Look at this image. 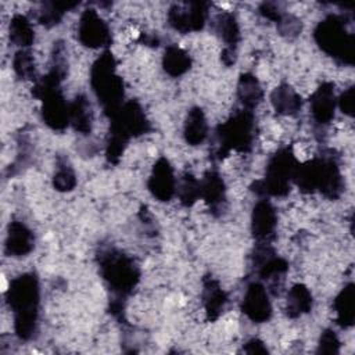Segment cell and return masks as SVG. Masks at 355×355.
Listing matches in <instances>:
<instances>
[{
  "label": "cell",
  "mask_w": 355,
  "mask_h": 355,
  "mask_svg": "<svg viewBox=\"0 0 355 355\" xmlns=\"http://www.w3.org/2000/svg\"><path fill=\"white\" fill-rule=\"evenodd\" d=\"M294 178L302 190L318 189L326 197L336 198L341 193V175L333 158L313 159L304 166H298Z\"/></svg>",
  "instance_id": "6da1fadb"
},
{
  "label": "cell",
  "mask_w": 355,
  "mask_h": 355,
  "mask_svg": "<svg viewBox=\"0 0 355 355\" xmlns=\"http://www.w3.org/2000/svg\"><path fill=\"white\" fill-rule=\"evenodd\" d=\"M315 39L322 50L340 62L348 65L354 62V35L347 31L343 17L330 15L323 19L315 31Z\"/></svg>",
  "instance_id": "7a4b0ae2"
},
{
  "label": "cell",
  "mask_w": 355,
  "mask_h": 355,
  "mask_svg": "<svg viewBox=\"0 0 355 355\" xmlns=\"http://www.w3.org/2000/svg\"><path fill=\"white\" fill-rule=\"evenodd\" d=\"M92 85L105 111L111 112V115L115 114L119 110L123 89L122 80L115 75V64L110 53H104L93 65Z\"/></svg>",
  "instance_id": "3957f363"
},
{
  "label": "cell",
  "mask_w": 355,
  "mask_h": 355,
  "mask_svg": "<svg viewBox=\"0 0 355 355\" xmlns=\"http://www.w3.org/2000/svg\"><path fill=\"white\" fill-rule=\"evenodd\" d=\"M37 284L32 276H24L17 280L11 288V304L17 313V330L24 338H28L36 322Z\"/></svg>",
  "instance_id": "277c9868"
},
{
  "label": "cell",
  "mask_w": 355,
  "mask_h": 355,
  "mask_svg": "<svg viewBox=\"0 0 355 355\" xmlns=\"http://www.w3.org/2000/svg\"><path fill=\"white\" fill-rule=\"evenodd\" d=\"M101 268L104 277L110 282L114 290L119 293H129L137 279L139 273L133 262L122 254L107 252L101 258Z\"/></svg>",
  "instance_id": "5b68a950"
},
{
  "label": "cell",
  "mask_w": 355,
  "mask_h": 355,
  "mask_svg": "<svg viewBox=\"0 0 355 355\" xmlns=\"http://www.w3.org/2000/svg\"><path fill=\"white\" fill-rule=\"evenodd\" d=\"M297 171L294 155L288 150L279 151L269 162L262 184V191L273 196H284L288 191V180Z\"/></svg>",
  "instance_id": "8992f818"
},
{
  "label": "cell",
  "mask_w": 355,
  "mask_h": 355,
  "mask_svg": "<svg viewBox=\"0 0 355 355\" xmlns=\"http://www.w3.org/2000/svg\"><path fill=\"white\" fill-rule=\"evenodd\" d=\"M252 118L248 112L237 114L233 119L219 128L220 146L223 150H248L251 146Z\"/></svg>",
  "instance_id": "52a82bcc"
},
{
  "label": "cell",
  "mask_w": 355,
  "mask_h": 355,
  "mask_svg": "<svg viewBox=\"0 0 355 355\" xmlns=\"http://www.w3.org/2000/svg\"><path fill=\"white\" fill-rule=\"evenodd\" d=\"M79 39L85 46L89 47L107 46L110 42L108 28L94 10H87L82 15L79 25Z\"/></svg>",
  "instance_id": "ba28073f"
},
{
  "label": "cell",
  "mask_w": 355,
  "mask_h": 355,
  "mask_svg": "<svg viewBox=\"0 0 355 355\" xmlns=\"http://www.w3.org/2000/svg\"><path fill=\"white\" fill-rule=\"evenodd\" d=\"M243 311L254 322H265L269 319L272 308L266 290L261 284L254 283L248 287L243 301Z\"/></svg>",
  "instance_id": "9c48e42d"
},
{
  "label": "cell",
  "mask_w": 355,
  "mask_h": 355,
  "mask_svg": "<svg viewBox=\"0 0 355 355\" xmlns=\"http://www.w3.org/2000/svg\"><path fill=\"white\" fill-rule=\"evenodd\" d=\"M334 86L331 83H323L311 97V111L315 121L320 125L329 123L334 116L336 97Z\"/></svg>",
  "instance_id": "30bf717a"
},
{
  "label": "cell",
  "mask_w": 355,
  "mask_h": 355,
  "mask_svg": "<svg viewBox=\"0 0 355 355\" xmlns=\"http://www.w3.org/2000/svg\"><path fill=\"white\" fill-rule=\"evenodd\" d=\"M204 19H205V8H204V4L201 3L191 4L190 10L187 8L180 10L179 7H175L169 12L171 25L180 32L200 29L204 24Z\"/></svg>",
  "instance_id": "8fae6325"
},
{
  "label": "cell",
  "mask_w": 355,
  "mask_h": 355,
  "mask_svg": "<svg viewBox=\"0 0 355 355\" xmlns=\"http://www.w3.org/2000/svg\"><path fill=\"white\" fill-rule=\"evenodd\" d=\"M148 187L153 191V194L162 201L169 200L175 193V179L172 168L166 159H159L157 162Z\"/></svg>",
  "instance_id": "7c38bea8"
},
{
  "label": "cell",
  "mask_w": 355,
  "mask_h": 355,
  "mask_svg": "<svg viewBox=\"0 0 355 355\" xmlns=\"http://www.w3.org/2000/svg\"><path fill=\"white\" fill-rule=\"evenodd\" d=\"M276 225V214L269 202L261 201L254 208L252 214V232L257 239L265 240L272 236Z\"/></svg>",
  "instance_id": "4fadbf2b"
},
{
  "label": "cell",
  "mask_w": 355,
  "mask_h": 355,
  "mask_svg": "<svg viewBox=\"0 0 355 355\" xmlns=\"http://www.w3.org/2000/svg\"><path fill=\"white\" fill-rule=\"evenodd\" d=\"M334 309L337 312V323L343 327H351L355 320L354 284L348 283L334 300Z\"/></svg>",
  "instance_id": "5bb4252c"
},
{
  "label": "cell",
  "mask_w": 355,
  "mask_h": 355,
  "mask_svg": "<svg viewBox=\"0 0 355 355\" xmlns=\"http://www.w3.org/2000/svg\"><path fill=\"white\" fill-rule=\"evenodd\" d=\"M272 103L277 112L280 114H295L301 107L300 96L287 85L277 87L272 94Z\"/></svg>",
  "instance_id": "9a60e30c"
},
{
  "label": "cell",
  "mask_w": 355,
  "mask_h": 355,
  "mask_svg": "<svg viewBox=\"0 0 355 355\" xmlns=\"http://www.w3.org/2000/svg\"><path fill=\"white\" fill-rule=\"evenodd\" d=\"M92 107L86 97L79 96L75 98L73 104L69 108V119L75 128L83 133L90 132L92 128Z\"/></svg>",
  "instance_id": "2e32d148"
},
{
  "label": "cell",
  "mask_w": 355,
  "mask_h": 355,
  "mask_svg": "<svg viewBox=\"0 0 355 355\" xmlns=\"http://www.w3.org/2000/svg\"><path fill=\"white\" fill-rule=\"evenodd\" d=\"M184 135H186V140L193 146L201 143L205 139L207 122H205V118H204V114L201 110L194 108L189 112L186 128H184Z\"/></svg>",
  "instance_id": "e0dca14e"
},
{
  "label": "cell",
  "mask_w": 355,
  "mask_h": 355,
  "mask_svg": "<svg viewBox=\"0 0 355 355\" xmlns=\"http://www.w3.org/2000/svg\"><path fill=\"white\" fill-rule=\"evenodd\" d=\"M312 306V297L306 287L295 286L290 290L287 295V312L290 316L295 318L304 312H308Z\"/></svg>",
  "instance_id": "ac0fdd59"
},
{
  "label": "cell",
  "mask_w": 355,
  "mask_h": 355,
  "mask_svg": "<svg viewBox=\"0 0 355 355\" xmlns=\"http://www.w3.org/2000/svg\"><path fill=\"white\" fill-rule=\"evenodd\" d=\"M164 68L172 76L182 75L190 68V58L182 49L176 46L168 47L164 55Z\"/></svg>",
  "instance_id": "d6986e66"
},
{
  "label": "cell",
  "mask_w": 355,
  "mask_h": 355,
  "mask_svg": "<svg viewBox=\"0 0 355 355\" xmlns=\"http://www.w3.org/2000/svg\"><path fill=\"white\" fill-rule=\"evenodd\" d=\"M223 182L216 173H208L204 183L200 184V196L205 198L212 207L223 201Z\"/></svg>",
  "instance_id": "ffe728a7"
},
{
  "label": "cell",
  "mask_w": 355,
  "mask_h": 355,
  "mask_svg": "<svg viewBox=\"0 0 355 355\" xmlns=\"http://www.w3.org/2000/svg\"><path fill=\"white\" fill-rule=\"evenodd\" d=\"M239 97L241 98L245 107H254L259 103L262 97V92L254 76L251 75L241 76L239 83Z\"/></svg>",
  "instance_id": "44dd1931"
},
{
  "label": "cell",
  "mask_w": 355,
  "mask_h": 355,
  "mask_svg": "<svg viewBox=\"0 0 355 355\" xmlns=\"http://www.w3.org/2000/svg\"><path fill=\"white\" fill-rule=\"evenodd\" d=\"M204 298H205L204 302H205L207 313L209 315V318H216L219 312L223 309V305L226 302V297L223 291L214 282H209L205 286Z\"/></svg>",
  "instance_id": "7402d4cb"
},
{
  "label": "cell",
  "mask_w": 355,
  "mask_h": 355,
  "mask_svg": "<svg viewBox=\"0 0 355 355\" xmlns=\"http://www.w3.org/2000/svg\"><path fill=\"white\" fill-rule=\"evenodd\" d=\"M218 32L220 33L222 39L230 46L227 51H233V46H236L239 39V29L234 21V17L230 14H223L218 18Z\"/></svg>",
  "instance_id": "603a6c76"
},
{
  "label": "cell",
  "mask_w": 355,
  "mask_h": 355,
  "mask_svg": "<svg viewBox=\"0 0 355 355\" xmlns=\"http://www.w3.org/2000/svg\"><path fill=\"white\" fill-rule=\"evenodd\" d=\"M11 251L17 254H25L32 247L31 232L22 225H14L11 229Z\"/></svg>",
  "instance_id": "cb8c5ba5"
},
{
  "label": "cell",
  "mask_w": 355,
  "mask_h": 355,
  "mask_svg": "<svg viewBox=\"0 0 355 355\" xmlns=\"http://www.w3.org/2000/svg\"><path fill=\"white\" fill-rule=\"evenodd\" d=\"M11 36L21 46H28L32 42L33 33H32L28 22L25 21V18L17 17L12 21V33H11Z\"/></svg>",
  "instance_id": "d4e9b609"
},
{
  "label": "cell",
  "mask_w": 355,
  "mask_h": 355,
  "mask_svg": "<svg viewBox=\"0 0 355 355\" xmlns=\"http://www.w3.org/2000/svg\"><path fill=\"white\" fill-rule=\"evenodd\" d=\"M75 175L68 165H60L55 176H54V186L58 190H71L75 186Z\"/></svg>",
  "instance_id": "484cf974"
},
{
  "label": "cell",
  "mask_w": 355,
  "mask_h": 355,
  "mask_svg": "<svg viewBox=\"0 0 355 355\" xmlns=\"http://www.w3.org/2000/svg\"><path fill=\"white\" fill-rule=\"evenodd\" d=\"M338 348H340V341H338L337 336L334 334V331L326 330L324 333H322L318 352H322V354H337Z\"/></svg>",
  "instance_id": "4316f807"
},
{
  "label": "cell",
  "mask_w": 355,
  "mask_h": 355,
  "mask_svg": "<svg viewBox=\"0 0 355 355\" xmlns=\"http://www.w3.org/2000/svg\"><path fill=\"white\" fill-rule=\"evenodd\" d=\"M198 196H200V184L194 179L186 178V180L180 189L182 201L184 204H191Z\"/></svg>",
  "instance_id": "83f0119b"
},
{
  "label": "cell",
  "mask_w": 355,
  "mask_h": 355,
  "mask_svg": "<svg viewBox=\"0 0 355 355\" xmlns=\"http://www.w3.org/2000/svg\"><path fill=\"white\" fill-rule=\"evenodd\" d=\"M18 57L15 58V69L19 75H24V76H29L31 73H33L35 71V67H33V61H32V57L28 54V53H18L17 54Z\"/></svg>",
  "instance_id": "f1b7e54d"
},
{
  "label": "cell",
  "mask_w": 355,
  "mask_h": 355,
  "mask_svg": "<svg viewBox=\"0 0 355 355\" xmlns=\"http://www.w3.org/2000/svg\"><path fill=\"white\" fill-rule=\"evenodd\" d=\"M338 103H340V108H341V111L344 114L354 115V105H355V101H354V87H348L341 94Z\"/></svg>",
  "instance_id": "f546056e"
}]
</instances>
